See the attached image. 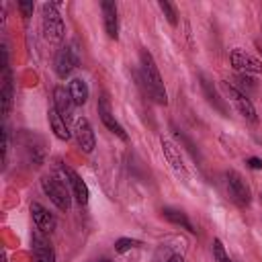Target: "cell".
Wrapping results in <instances>:
<instances>
[{"label":"cell","instance_id":"4fadbf2b","mask_svg":"<svg viewBox=\"0 0 262 262\" xmlns=\"http://www.w3.org/2000/svg\"><path fill=\"white\" fill-rule=\"evenodd\" d=\"M31 217H33V223H35V227L39 229V231H43V233H51L53 229H55V225H57V221H55V217H53V213H49L41 203H31Z\"/></svg>","mask_w":262,"mask_h":262},{"label":"cell","instance_id":"52a82bcc","mask_svg":"<svg viewBox=\"0 0 262 262\" xmlns=\"http://www.w3.org/2000/svg\"><path fill=\"white\" fill-rule=\"evenodd\" d=\"M229 63L233 70H237L239 74H262V61L258 57H254L252 53L235 47L229 53Z\"/></svg>","mask_w":262,"mask_h":262},{"label":"cell","instance_id":"7c38bea8","mask_svg":"<svg viewBox=\"0 0 262 262\" xmlns=\"http://www.w3.org/2000/svg\"><path fill=\"white\" fill-rule=\"evenodd\" d=\"M160 145H162V154H164L166 162L170 164V168H172L178 176L186 178V176H188V170H186V164H184V158H182L180 147H176L170 139H164V137L160 139Z\"/></svg>","mask_w":262,"mask_h":262},{"label":"cell","instance_id":"cb8c5ba5","mask_svg":"<svg viewBox=\"0 0 262 262\" xmlns=\"http://www.w3.org/2000/svg\"><path fill=\"white\" fill-rule=\"evenodd\" d=\"M8 147H10V143H8V129H6V125L2 127V164L6 166V158H8Z\"/></svg>","mask_w":262,"mask_h":262},{"label":"cell","instance_id":"83f0119b","mask_svg":"<svg viewBox=\"0 0 262 262\" xmlns=\"http://www.w3.org/2000/svg\"><path fill=\"white\" fill-rule=\"evenodd\" d=\"M94 262H113V260H108V258H98V260H94Z\"/></svg>","mask_w":262,"mask_h":262},{"label":"cell","instance_id":"8fae6325","mask_svg":"<svg viewBox=\"0 0 262 262\" xmlns=\"http://www.w3.org/2000/svg\"><path fill=\"white\" fill-rule=\"evenodd\" d=\"M74 137L78 141V147L84 151V154H92L94 147H96V137H94V131H92V125L86 117H78L76 123H74Z\"/></svg>","mask_w":262,"mask_h":262},{"label":"cell","instance_id":"ba28073f","mask_svg":"<svg viewBox=\"0 0 262 262\" xmlns=\"http://www.w3.org/2000/svg\"><path fill=\"white\" fill-rule=\"evenodd\" d=\"M98 117H100V121H102V125L111 131V133H115L121 141H127L129 139V135H127V131L123 129V125L115 119V115H113V108H111V100H108V96L106 94H102L100 98H98Z\"/></svg>","mask_w":262,"mask_h":262},{"label":"cell","instance_id":"9c48e42d","mask_svg":"<svg viewBox=\"0 0 262 262\" xmlns=\"http://www.w3.org/2000/svg\"><path fill=\"white\" fill-rule=\"evenodd\" d=\"M61 172H63V176H66V182H68V186H70V192H72L74 201H76L80 207L88 205V201H90V190H88V184L82 180V176H80L76 170L68 168V166H63Z\"/></svg>","mask_w":262,"mask_h":262},{"label":"cell","instance_id":"7402d4cb","mask_svg":"<svg viewBox=\"0 0 262 262\" xmlns=\"http://www.w3.org/2000/svg\"><path fill=\"white\" fill-rule=\"evenodd\" d=\"M139 246H141L139 239H133V237H119V239L115 242V252H117V254H125V252L133 250V248H139Z\"/></svg>","mask_w":262,"mask_h":262},{"label":"cell","instance_id":"7a4b0ae2","mask_svg":"<svg viewBox=\"0 0 262 262\" xmlns=\"http://www.w3.org/2000/svg\"><path fill=\"white\" fill-rule=\"evenodd\" d=\"M66 25L59 14L57 2H45L43 4V35L49 43H59L63 39Z\"/></svg>","mask_w":262,"mask_h":262},{"label":"cell","instance_id":"d6986e66","mask_svg":"<svg viewBox=\"0 0 262 262\" xmlns=\"http://www.w3.org/2000/svg\"><path fill=\"white\" fill-rule=\"evenodd\" d=\"M12 98H14V90H12V78L8 68H4V78H2V88H0V100H2V115L8 117L10 108H12Z\"/></svg>","mask_w":262,"mask_h":262},{"label":"cell","instance_id":"f546056e","mask_svg":"<svg viewBox=\"0 0 262 262\" xmlns=\"http://www.w3.org/2000/svg\"><path fill=\"white\" fill-rule=\"evenodd\" d=\"M258 47H260V53H262V45H258Z\"/></svg>","mask_w":262,"mask_h":262},{"label":"cell","instance_id":"f1b7e54d","mask_svg":"<svg viewBox=\"0 0 262 262\" xmlns=\"http://www.w3.org/2000/svg\"><path fill=\"white\" fill-rule=\"evenodd\" d=\"M0 262H8V258H6V254H2V260Z\"/></svg>","mask_w":262,"mask_h":262},{"label":"cell","instance_id":"30bf717a","mask_svg":"<svg viewBox=\"0 0 262 262\" xmlns=\"http://www.w3.org/2000/svg\"><path fill=\"white\" fill-rule=\"evenodd\" d=\"M31 250H33V262H55V252L53 246L43 231H33L31 233Z\"/></svg>","mask_w":262,"mask_h":262},{"label":"cell","instance_id":"e0dca14e","mask_svg":"<svg viewBox=\"0 0 262 262\" xmlns=\"http://www.w3.org/2000/svg\"><path fill=\"white\" fill-rule=\"evenodd\" d=\"M47 121H49V127H51L53 135H55L57 139L68 141V139L72 137V131H70L68 123H66V121H63V117L55 111V106H49V108H47Z\"/></svg>","mask_w":262,"mask_h":262},{"label":"cell","instance_id":"8992f818","mask_svg":"<svg viewBox=\"0 0 262 262\" xmlns=\"http://www.w3.org/2000/svg\"><path fill=\"white\" fill-rule=\"evenodd\" d=\"M78 61H80V57H78L76 45H61V47L57 49L55 61H53V70H55L57 78L66 80V78L78 68Z\"/></svg>","mask_w":262,"mask_h":262},{"label":"cell","instance_id":"5b68a950","mask_svg":"<svg viewBox=\"0 0 262 262\" xmlns=\"http://www.w3.org/2000/svg\"><path fill=\"white\" fill-rule=\"evenodd\" d=\"M223 88H225V92H227V96H229L231 104L237 108V113H239L244 119H248L250 123H258L256 106L252 104V100L248 98V94H246V92H242L235 84H229V82H225V84H223Z\"/></svg>","mask_w":262,"mask_h":262},{"label":"cell","instance_id":"5bb4252c","mask_svg":"<svg viewBox=\"0 0 262 262\" xmlns=\"http://www.w3.org/2000/svg\"><path fill=\"white\" fill-rule=\"evenodd\" d=\"M53 106H55V111L63 117V121L66 123H70L72 121V115H74V100H72V94H70V90H66L63 86H55L53 88Z\"/></svg>","mask_w":262,"mask_h":262},{"label":"cell","instance_id":"277c9868","mask_svg":"<svg viewBox=\"0 0 262 262\" xmlns=\"http://www.w3.org/2000/svg\"><path fill=\"white\" fill-rule=\"evenodd\" d=\"M41 188L43 192L49 196V201L59 209V211H68L72 205V192L68 190V186L57 180L55 176H43L41 178Z\"/></svg>","mask_w":262,"mask_h":262},{"label":"cell","instance_id":"9a60e30c","mask_svg":"<svg viewBox=\"0 0 262 262\" xmlns=\"http://www.w3.org/2000/svg\"><path fill=\"white\" fill-rule=\"evenodd\" d=\"M100 10H102V23H104V33L108 39L119 37V16H117V4L111 0L100 2Z\"/></svg>","mask_w":262,"mask_h":262},{"label":"cell","instance_id":"ffe728a7","mask_svg":"<svg viewBox=\"0 0 262 262\" xmlns=\"http://www.w3.org/2000/svg\"><path fill=\"white\" fill-rule=\"evenodd\" d=\"M68 90H70V94H72V100H74V104H76V106H82V104H86V100H88V94H90L86 80H82V78H74V80H70V86H68Z\"/></svg>","mask_w":262,"mask_h":262},{"label":"cell","instance_id":"ac0fdd59","mask_svg":"<svg viewBox=\"0 0 262 262\" xmlns=\"http://www.w3.org/2000/svg\"><path fill=\"white\" fill-rule=\"evenodd\" d=\"M162 217H164L166 221H170L172 225H178V227L186 229L188 233H196L194 225L190 223V219L186 217V213H184L182 209H174V207H164V209H162Z\"/></svg>","mask_w":262,"mask_h":262},{"label":"cell","instance_id":"6da1fadb","mask_svg":"<svg viewBox=\"0 0 262 262\" xmlns=\"http://www.w3.org/2000/svg\"><path fill=\"white\" fill-rule=\"evenodd\" d=\"M139 70H141V82H143L145 92L149 94V98L156 104L166 106L168 104V92H166L162 74L156 66V59L147 49H141V53H139Z\"/></svg>","mask_w":262,"mask_h":262},{"label":"cell","instance_id":"4316f807","mask_svg":"<svg viewBox=\"0 0 262 262\" xmlns=\"http://www.w3.org/2000/svg\"><path fill=\"white\" fill-rule=\"evenodd\" d=\"M166 262H184V258H182L180 254H172V256H170Z\"/></svg>","mask_w":262,"mask_h":262},{"label":"cell","instance_id":"2e32d148","mask_svg":"<svg viewBox=\"0 0 262 262\" xmlns=\"http://www.w3.org/2000/svg\"><path fill=\"white\" fill-rule=\"evenodd\" d=\"M199 80H201V90H203V94H205L207 102H209L213 108H217L221 115H227L225 98H221V94H219V90L215 88V84H213L205 74H201V76H199Z\"/></svg>","mask_w":262,"mask_h":262},{"label":"cell","instance_id":"d4e9b609","mask_svg":"<svg viewBox=\"0 0 262 262\" xmlns=\"http://www.w3.org/2000/svg\"><path fill=\"white\" fill-rule=\"evenodd\" d=\"M18 10L23 12V16H25V20L33 14V10H35V4L33 2H18Z\"/></svg>","mask_w":262,"mask_h":262},{"label":"cell","instance_id":"44dd1931","mask_svg":"<svg viewBox=\"0 0 262 262\" xmlns=\"http://www.w3.org/2000/svg\"><path fill=\"white\" fill-rule=\"evenodd\" d=\"M158 6H160V10L164 12L166 20H168L172 27H176V25H178V10H176V6H174L172 2H168V0H160Z\"/></svg>","mask_w":262,"mask_h":262},{"label":"cell","instance_id":"3957f363","mask_svg":"<svg viewBox=\"0 0 262 262\" xmlns=\"http://www.w3.org/2000/svg\"><path fill=\"white\" fill-rule=\"evenodd\" d=\"M225 188H227V194L229 199L237 205V207H248L252 203V192H250V186L246 184L244 176L235 170H227L225 172Z\"/></svg>","mask_w":262,"mask_h":262},{"label":"cell","instance_id":"603a6c76","mask_svg":"<svg viewBox=\"0 0 262 262\" xmlns=\"http://www.w3.org/2000/svg\"><path fill=\"white\" fill-rule=\"evenodd\" d=\"M213 258H215V262H233L227 256V252H225V248H223V244H221L219 237L213 239Z\"/></svg>","mask_w":262,"mask_h":262},{"label":"cell","instance_id":"484cf974","mask_svg":"<svg viewBox=\"0 0 262 262\" xmlns=\"http://www.w3.org/2000/svg\"><path fill=\"white\" fill-rule=\"evenodd\" d=\"M246 164H248L252 170H262V160H260V158H248Z\"/></svg>","mask_w":262,"mask_h":262}]
</instances>
